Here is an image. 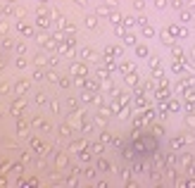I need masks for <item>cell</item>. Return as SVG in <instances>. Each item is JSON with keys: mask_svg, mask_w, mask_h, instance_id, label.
<instances>
[{"mask_svg": "<svg viewBox=\"0 0 195 188\" xmlns=\"http://www.w3.org/2000/svg\"><path fill=\"white\" fill-rule=\"evenodd\" d=\"M26 88H29V83H24V81H19V83L14 86V91H17V95H24V93H26Z\"/></svg>", "mask_w": 195, "mask_h": 188, "instance_id": "obj_1", "label": "cell"}, {"mask_svg": "<svg viewBox=\"0 0 195 188\" xmlns=\"http://www.w3.org/2000/svg\"><path fill=\"white\" fill-rule=\"evenodd\" d=\"M17 131H19V136H24V133L29 131V126H26V122H22V119H19V122H17Z\"/></svg>", "mask_w": 195, "mask_h": 188, "instance_id": "obj_2", "label": "cell"}, {"mask_svg": "<svg viewBox=\"0 0 195 188\" xmlns=\"http://www.w3.org/2000/svg\"><path fill=\"white\" fill-rule=\"evenodd\" d=\"M0 45H2V50H7V48H12V41H10L7 36H5V38L0 41Z\"/></svg>", "mask_w": 195, "mask_h": 188, "instance_id": "obj_3", "label": "cell"}, {"mask_svg": "<svg viewBox=\"0 0 195 188\" xmlns=\"http://www.w3.org/2000/svg\"><path fill=\"white\" fill-rule=\"evenodd\" d=\"M19 31H22V33H26V36H29V33H31V29H29V26H26L24 22H19Z\"/></svg>", "mask_w": 195, "mask_h": 188, "instance_id": "obj_4", "label": "cell"}, {"mask_svg": "<svg viewBox=\"0 0 195 188\" xmlns=\"http://www.w3.org/2000/svg\"><path fill=\"white\" fill-rule=\"evenodd\" d=\"M0 33H2V36H7V22H5V19L0 22Z\"/></svg>", "mask_w": 195, "mask_h": 188, "instance_id": "obj_5", "label": "cell"}, {"mask_svg": "<svg viewBox=\"0 0 195 188\" xmlns=\"http://www.w3.org/2000/svg\"><path fill=\"white\" fill-rule=\"evenodd\" d=\"M17 53H19V55H24V53H26V45H24V43H19V45H17Z\"/></svg>", "mask_w": 195, "mask_h": 188, "instance_id": "obj_6", "label": "cell"}, {"mask_svg": "<svg viewBox=\"0 0 195 188\" xmlns=\"http://www.w3.org/2000/svg\"><path fill=\"white\" fill-rule=\"evenodd\" d=\"M17 67H19V69H24V67H26V60H24V57H19V60H17Z\"/></svg>", "mask_w": 195, "mask_h": 188, "instance_id": "obj_7", "label": "cell"}, {"mask_svg": "<svg viewBox=\"0 0 195 188\" xmlns=\"http://www.w3.org/2000/svg\"><path fill=\"white\" fill-rule=\"evenodd\" d=\"M0 93H7V83L5 81H0Z\"/></svg>", "mask_w": 195, "mask_h": 188, "instance_id": "obj_8", "label": "cell"}, {"mask_svg": "<svg viewBox=\"0 0 195 188\" xmlns=\"http://www.w3.org/2000/svg\"><path fill=\"white\" fill-rule=\"evenodd\" d=\"M0 69H5V57L0 55Z\"/></svg>", "mask_w": 195, "mask_h": 188, "instance_id": "obj_9", "label": "cell"}, {"mask_svg": "<svg viewBox=\"0 0 195 188\" xmlns=\"http://www.w3.org/2000/svg\"><path fill=\"white\" fill-rule=\"evenodd\" d=\"M5 2H7V5H12V2H17V0H5Z\"/></svg>", "mask_w": 195, "mask_h": 188, "instance_id": "obj_10", "label": "cell"}, {"mask_svg": "<svg viewBox=\"0 0 195 188\" xmlns=\"http://www.w3.org/2000/svg\"><path fill=\"white\" fill-rule=\"evenodd\" d=\"M0 14H2V2H0Z\"/></svg>", "mask_w": 195, "mask_h": 188, "instance_id": "obj_11", "label": "cell"}, {"mask_svg": "<svg viewBox=\"0 0 195 188\" xmlns=\"http://www.w3.org/2000/svg\"><path fill=\"white\" fill-rule=\"evenodd\" d=\"M40 2H45V0H40Z\"/></svg>", "mask_w": 195, "mask_h": 188, "instance_id": "obj_12", "label": "cell"}]
</instances>
